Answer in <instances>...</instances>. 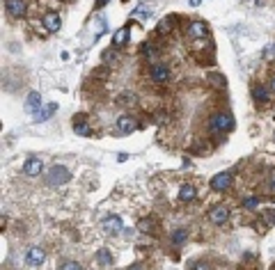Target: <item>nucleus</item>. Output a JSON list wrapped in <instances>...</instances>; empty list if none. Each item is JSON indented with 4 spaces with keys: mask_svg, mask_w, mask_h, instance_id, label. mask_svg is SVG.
<instances>
[{
    "mask_svg": "<svg viewBox=\"0 0 275 270\" xmlns=\"http://www.w3.org/2000/svg\"><path fill=\"white\" fill-rule=\"evenodd\" d=\"M232 128H234V117L230 113H218L209 121V131H213V133H227Z\"/></svg>",
    "mask_w": 275,
    "mask_h": 270,
    "instance_id": "1",
    "label": "nucleus"
},
{
    "mask_svg": "<svg viewBox=\"0 0 275 270\" xmlns=\"http://www.w3.org/2000/svg\"><path fill=\"white\" fill-rule=\"evenodd\" d=\"M71 179V172H69L64 165H55L46 172V183L51 188H58V186H64L67 181Z\"/></svg>",
    "mask_w": 275,
    "mask_h": 270,
    "instance_id": "2",
    "label": "nucleus"
},
{
    "mask_svg": "<svg viewBox=\"0 0 275 270\" xmlns=\"http://www.w3.org/2000/svg\"><path fill=\"white\" fill-rule=\"evenodd\" d=\"M149 78H151L154 83H168V80H170V69L165 67V64L151 62V67H149Z\"/></svg>",
    "mask_w": 275,
    "mask_h": 270,
    "instance_id": "3",
    "label": "nucleus"
},
{
    "mask_svg": "<svg viewBox=\"0 0 275 270\" xmlns=\"http://www.w3.org/2000/svg\"><path fill=\"white\" fill-rule=\"evenodd\" d=\"M232 172H218L213 179H211V190H216V193H225V190H230L232 186Z\"/></svg>",
    "mask_w": 275,
    "mask_h": 270,
    "instance_id": "4",
    "label": "nucleus"
},
{
    "mask_svg": "<svg viewBox=\"0 0 275 270\" xmlns=\"http://www.w3.org/2000/svg\"><path fill=\"white\" fill-rule=\"evenodd\" d=\"M5 9H7L9 16L21 19V16H25V12H28V2H25V0H5Z\"/></svg>",
    "mask_w": 275,
    "mask_h": 270,
    "instance_id": "5",
    "label": "nucleus"
},
{
    "mask_svg": "<svg viewBox=\"0 0 275 270\" xmlns=\"http://www.w3.org/2000/svg\"><path fill=\"white\" fill-rule=\"evenodd\" d=\"M135 128H138V121H135L133 117H128V115H124V117H119L117 124H115V131H117L119 135H128V133H133Z\"/></svg>",
    "mask_w": 275,
    "mask_h": 270,
    "instance_id": "6",
    "label": "nucleus"
},
{
    "mask_svg": "<svg viewBox=\"0 0 275 270\" xmlns=\"http://www.w3.org/2000/svg\"><path fill=\"white\" fill-rule=\"evenodd\" d=\"M209 220L213 222V225H225L227 220H230V209L227 206H216V209L209 211Z\"/></svg>",
    "mask_w": 275,
    "mask_h": 270,
    "instance_id": "7",
    "label": "nucleus"
},
{
    "mask_svg": "<svg viewBox=\"0 0 275 270\" xmlns=\"http://www.w3.org/2000/svg\"><path fill=\"white\" fill-rule=\"evenodd\" d=\"M46 259V252L39 245H32V248L25 252V261L30 263V266H39V263H44Z\"/></svg>",
    "mask_w": 275,
    "mask_h": 270,
    "instance_id": "8",
    "label": "nucleus"
},
{
    "mask_svg": "<svg viewBox=\"0 0 275 270\" xmlns=\"http://www.w3.org/2000/svg\"><path fill=\"white\" fill-rule=\"evenodd\" d=\"M209 35V25L202 21H193L190 25H188V37L193 39H204Z\"/></svg>",
    "mask_w": 275,
    "mask_h": 270,
    "instance_id": "9",
    "label": "nucleus"
},
{
    "mask_svg": "<svg viewBox=\"0 0 275 270\" xmlns=\"http://www.w3.org/2000/svg\"><path fill=\"white\" fill-rule=\"evenodd\" d=\"M101 227H104L106 233H119L122 231V218L119 215H108V218H104Z\"/></svg>",
    "mask_w": 275,
    "mask_h": 270,
    "instance_id": "10",
    "label": "nucleus"
},
{
    "mask_svg": "<svg viewBox=\"0 0 275 270\" xmlns=\"http://www.w3.org/2000/svg\"><path fill=\"white\" fill-rule=\"evenodd\" d=\"M23 172L28 174V176H37V174L44 172V163L39 158H28L25 165H23Z\"/></svg>",
    "mask_w": 275,
    "mask_h": 270,
    "instance_id": "11",
    "label": "nucleus"
},
{
    "mask_svg": "<svg viewBox=\"0 0 275 270\" xmlns=\"http://www.w3.org/2000/svg\"><path fill=\"white\" fill-rule=\"evenodd\" d=\"M44 25H46V30H48V32H58L60 25H62V19H60L55 12H51V14L44 16Z\"/></svg>",
    "mask_w": 275,
    "mask_h": 270,
    "instance_id": "12",
    "label": "nucleus"
},
{
    "mask_svg": "<svg viewBox=\"0 0 275 270\" xmlns=\"http://www.w3.org/2000/svg\"><path fill=\"white\" fill-rule=\"evenodd\" d=\"M39 103H42V96H39L37 92H30L28 94V101H25V110L28 113H39Z\"/></svg>",
    "mask_w": 275,
    "mask_h": 270,
    "instance_id": "13",
    "label": "nucleus"
},
{
    "mask_svg": "<svg viewBox=\"0 0 275 270\" xmlns=\"http://www.w3.org/2000/svg\"><path fill=\"white\" fill-rule=\"evenodd\" d=\"M195 197H197V190H195V186H190V183L181 186V190H179V199H181V202H193Z\"/></svg>",
    "mask_w": 275,
    "mask_h": 270,
    "instance_id": "14",
    "label": "nucleus"
},
{
    "mask_svg": "<svg viewBox=\"0 0 275 270\" xmlns=\"http://www.w3.org/2000/svg\"><path fill=\"white\" fill-rule=\"evenodd\" d=\"M253 98H254V103H259V105L266 103V101H268L266 87H264V85H254V87H253Z\"/></svg>",
    "mask_w": 275,
    "mask_h": 270,
    "instance_id": "15",
    "label": "nucleus"
},
{
    "mask_svg": "<svg viewBox=\"0 0 275 270\" xmlns=\"http://www.w3.org/2000/svg\"><path fill=\"white\" fill-rule=\"evenodd\" d=\"M112 41H115V46H124V44H127V41H128V28H122V30L115 32Z\"/></svg>",
    "mask_w": 275,
    "mask_h": 270,
    "instance_id": "16",
    "label": "nucleus"
},
{
    "mask_svg": "<svg viewBox=\"0 0 275 270\" xmlns=\"http://www.w3.org/2000/svg\"><path fill=\"white\" fill-rule=\"evenodd\" d=\"M74 131H76L78 135H89V133H92V131H89V126H87V121H85V119H83V121H76V124H74Z\"/></svg>",
    "mask_w": 275,
    "mask_h": 270,
    "instance_id": "17",
    "label": "nucleus"
},
{
    "mask_svg": "<svg viewBox=\"0 0 275 270\" xmlns=\"http://www.w3.org/2000/svg\"><path fill=\"white\" fill-rule=\"evenodd\" d=\"M97 259L104 263V266H110V263H112V254L108 252V250H99V252H97Z\"/></svg>",
    "mask_w": 275,
    "mask_h": 270,
    "instance_id": "18",
    "label": "nucleus"
},
{
    "mask_svg": "<svg viewBox=\"0 0 275 270\" xmlns=\"http://www.w3.org/2000/svg\"><path fill=\"white\" fill-rule=\"evenodd\" d=\"M184 240H186V229H177V231L172 233V243L174 245H181Z\"/></svg>",
    "mask_w": 275,
    "mask_h": 270,
    "instance_id": "19",
    "label": "nucleus"
},
{
    "mask_svg": "<svg viewBox=\"0 0 275 270\" xmlns=\"http://www.w3.org/2000/svg\"><path fill=\"white\" fill-rule=\"evenodd\" d=\"M117 58H119V53H117V51H112V48H110V51H104V53H101V60L108 62V64H110V62H115Z\"/></svg>",
    "mask_w": 275,
    "mask_h": 270,
    "instance_id": "20",
    "label": "nucleus"
},
{
    "mask_svg": "<svg viewBox=\"0 0 275 270\" xmlns=\"http://www.w3.org/2000/svg\"><path fill=\"white\" fill-rule=\"evenodd\" d=\"M142 55H145V58H149L151 62H156V51L151 48V44H145V46H142Z\"/></svg>",
    "mask_w": 275,
    "mask_h": 270,
    "instance_id": "21",
    "label": "nucleus"
},
{
    "mask_svg": "<svg viewBox=\"0 0 275 270\" xmlns=\"http://www.w3.org/2000/svg\"><path fill=\"white\" fill-rule=\"evenodd\" d=\"M156 32H158V35H168V32H170V19H163V21L158 23Z\"/></svg>",
    "mask_w": 275,
    "mask_h": 270,
    "instance_id": "22",
    "label": "nucleus"
},
{
    "mask_svg": "<svg viewBox=\"0 0 275 270\" xmlns=\"http://www.w3.org/2000/svg\"><path fill=\"white\" fill-rule=\"evenodd\" d=\"M209 80H211V83L216 85V87H220V90H223V87H225V78H223V76H220V74H213V76H211V78H209Z\"/></svg>",
    "mask_w": 275,
    "mask_h": 270,
    "instance_id": "23",
    "label": "nucleus"
},
{
    "mask_svg": "<svg viewBox=\"0 0 275 270\" xmlns=\"http://www.w3.org/2000/svg\"><path fill=\"white\" fill-rule=\"evenodd\" d=\"M60 270H83V266L81 263H76V261H67V263L60 266Z\"/></svg>",
    "mask_w": 275,
    "mask_h": 270,
    "instance_id": "24",
    "label": "nucleus"
},
{
    "mask_svg": "<svg viewBox=\"0 0 275 270\" xmlns=\"http://www.w3.org/2000/svg\"><path fill=\"white\" fill-rule=\"evenodd\" d=\"M190 270H211V268H209V263H204V261H193L190 263Z\"/></svg>",
    "mask_w": 275,
    "mask_h": 270,
    "instance_id": "25",
    "label": "nucleus"
},
{
    "mask_svg": "<svg viewBox=\"0 0 275 270\" xmlns=\"http://www.w3.org/2000/svg\"><path fill=\"white\" fill-rule=\"evenodd\" d=\"M119 103H124V105H133L135 101H133V96H131V94H122V96H119Z\"/></svg>",
    "mask_w": 275,
    "mask_h": 270,
    "instance_id": "26",
    "label": "nucleus"
},
{
    "mask_svg": "<svg viewBox=\"0 0 275 270\" xmlns=\"http://www.w3.org/2000/svg\"><path fill=\"white\" fill-rule=\"evenodd\" d=\"M257 204H259V199H257V197H248L246 202H243V206H246V209H254Z\"/></svg>",
    "mask_w": 275,
    "mask_h": 270,
    "instance_id": "27",
    "label": "nucleus"
},
{
    "mask_svg": "<svg viewBox=\"0 0 275 270\" xmlns=\"http://www.w3.org/2000/svg\"><path fill=\"white\" fill-rule=\"evenodd\" d=\"M138 227H140L142 231H151V220H140V222H138Z\"/></svg>",
    "mask_w": 275,
    "mask_h": 270,
    "instance_id": "28",
    "label": "nucleus"
},
{
    "mask_svg": "<svg viewBox=\"0 0 275 270\" xmlns=\"http://www.w3.org/2000/svg\"><path fill=\"white\" fill-rule=\"evenodd\" d=\"M128 270H145V266H142V263H133Z\"/></svg>",
    "mask_w": 275,
    "mask_h": 270,
    "instance_id": "29",
    "label": "nucleus"
},
{
    "mask_svg": "<svg viewBox=\"0 0 275 270\" xmlns=\"http://www.w3.org/2000/svg\"><path fill=\"white\" fill-rule=\"evenodd\" d=\"M271 190L275 193V174H273V179H271Z\"/></svg>",
    "mask_w": 275,
    "mask_h": 270,
    "instance_id": "30",
    "label": "nucleus"
},
{
    "mask_svg": "<svg viewBox=\"0 0 275 270\" xmlns=\"http://www.w3.org/2000/svg\"><path fill=\"white\" fill-rule=\"evenodd\" d=\"M271 90L275 92V78H273V80H271Z\"/></svg>",
    "mask_w": 275,
    "mask_h": 270,
    "instance_id": "31",
    "label": "nucleus"
},
{
    "mask_svg": "<svg viewBox=\"0 0 275 270\" xmlns=\"http://www.w3.org/2000/svg\"><path fill=\"white\" fill-rule=\"evenodd\" d=\"M271 270H275V266H273V268H271Z\"/></svg>",
    "mask_w": 275,
    "mask_h": 270,
    "instance_id": "32",
    "label": "nucleus"
}]
</instances>
